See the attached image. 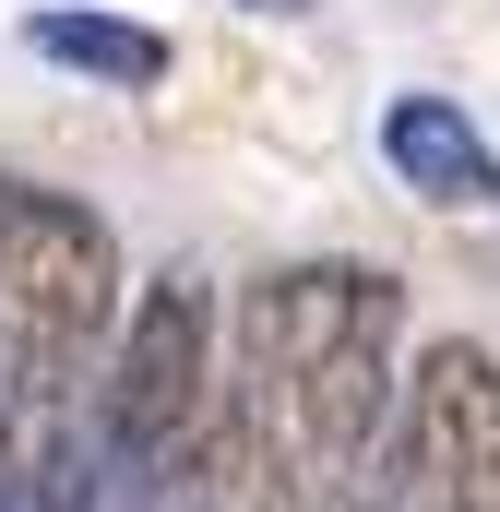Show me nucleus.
Wrapping results in <instances>:
<instances>
[{
	"instance_id": "6",
	"label": "nucleus",
	"mask_w": 500,
	"mask_h": 512,
	"mask_svg": "<svg viewBox=\"0 0 500 512\" xmlns=\"http://www.w3.org/2000/svg\"><path fill=\"white\" fill-rule=\"evenodd\" d=\"M24 48H36V60H60V72H84V84H108V96L167 84V36H155V24H131V12H36V24H24Z\"/></svg>"
},
{
	"instance_id": "2",
	"label": "nucleus",
	"mask_w": 500,
	"mask_h": 512,
	"mask_svg": "<svg viewBox=\"0 0 500 512\" xmlns=\"http://www.w3.org/2000/svg\"><path fill=\"white\" fill-rule=\"evenodd\" d=\"M120 239L72 191H0V465L60 489L120 334Z\"/></svg>"
},
{
	"instance_id": "7",
	"label": "nucleus",
	"mask_w": 500,
	"mask_h": 512,
	"mask_svg": "<svg viewBox=\"0 0 500 512\" xmlns=\"http://www.w3.org/2000/svg\"><path fill=\"white\" fill-rule=\"evenodd\" d=\"M262 512H393L381 477H346V489H298V477H262Z\"/></svg>"
},
{
	"instance_id": "8",
	"label": "nucleus",
	"mask_w": 500,
	"mask_h": 512,
	"mask_svg": "<svg viewBox=\"0 0 500 512\" xmlns=\"http://www.w3.org/2000/svg\"><path fill=\"white\" fill-rule=\"evenodd\" d=\"M0 512H60V489H36V477H12V465H0Z\"/></svg>"
},
{
	"instance_id": "5",
	"label": "nucleus",
	"mask_w": 500,
	"mask_h": 512,
	"mask_svg": "<svg viewBox=\"0 0 500 512\" xmlns=\"http://www.w3.org/2000/svg\"><path fill=\"white\" fill-rule=\"evenodd\" d=\"M381 155H393V179L429 191V203H500V155L477 143V120H465L453 96H393V108H381Z\"/></svg>"
},
{
	"instance_id": "3",
	"label": "nucleus",
	"mask_w": 500,
	"mask_h": 512,
	"mask_svg": "<svg viewBox=\"0 0 500 512\" xmlns=\"http://www.w3.org/2000/svg\"><path fill=\"white\" fill-rule=\"evenodd\" d=\"M227 429V370H215V310L203 286H143L108 334V370L84 405V441L120 465H191Z\"/></svg>"
},
{
	"instance_id": "4",
	"label": "nucleus",
	"mask_w": 500,
	"mask_h": 512,
	"mask_svg": "<svg viewBox=\"0 0 500 512\" xmlns=\"http://www.w3.org/2000/svg\"><path fill=\"white\" fill-rule=\"evenodd\" d=\"M381 501L393 512H500V358L489 346H429L393 429H381Z\"/></svg>"
},
{
	"instance_id": "1",
	"label": "nucleus",
	"mask_w": 500,
	"mask_h": 512,
	"mask_svg": "<svg viewBox=\"0 0 500 512\" xmlns=\"http://www.w3.org/2000/svg\"><path fill=\"white\" fill-rule=\"evenodd\" d=\"M393 346H405V286L370 262H286L239 298V405L262 477L298 489H346L370 477L381 429H393Z\"/></svg>"
},
{
	"instance_id": "10",
	"label": "nucleus",
	"mask_w": 500,
	"mask_h": 512,
	"mask_svg": "<svg viewBox=\"0 0 500 512\" xmlns=\"http://www.w3.org/2000/svg\"><path fill=\"white\" fill-rule=\"evenodd\" d=\"M0 191H12V179H0Z\"/></svg>"
},
{
	"instance_id": "9",
	"label": "nucleus",
	"mask_w": 500,
	"mask_h": 512,
	"mask_svg": "<svg viewBox=\"0 0 500 512\" xmlns=\"http://www.w3.org/2000/svg\"><path fill=\"white\" fill-rule=\"evenodd\" d=\"M274 12H298V0H274Z\"/></svg>"
}]
</instances>
